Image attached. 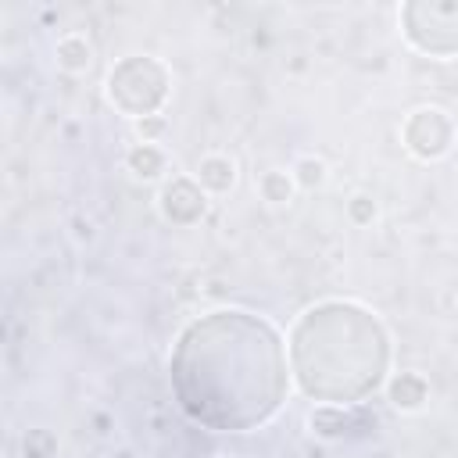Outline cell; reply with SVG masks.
I'll return each mask as SVG.
<instances>
[{
  "mask_svg": "<svg viewBox=\"0 0 458 458\" xmlns=\"http://www.w3.org/2000/svg\"><path fill=\"white\" fill-rule=\"evenodd\" d=\"M168 372L179 408L218 433L268 422L290 394V365L276 326L240 308L193 318L172 347Z\"/></svg>",
  "mask_w": 458,
  "mask_h": 458,
  "instance_id": "obj_1",
  "label": "cell"
},
{
  "mask_svg": "<svg viewBox=\"0 0 458 458\" xmlns=\"http://www.w3.org/2000/svg\"><path fill=\"white\" fill-rule=\"evenodd\" d=\"M290 372L318 404H365L390 372V333L354 301H318L290 326Z\"/></svg>",
  "mask_w": 458,
  "mask_h": 458,
  "instance_id": "obj_2",
  "label": "cell"
},
{
  "mask_svg": "<svg viewBox=\"0 0 458 458\" xmlns=\"http://www.w3.org/2000/svg\"><path fill=\"white\" fill-rule=\"evenodd\" d=\"M172 93V72L150 54H129L107 72V100L132 122L161 114Z\"/></svg>",
  "mask_w": 458,
  "mask_h": 458,
  "instance_id": "obj_3",
  "label": "cell"
},
{
  "mask_svg": "<svg viewBox=\"0 0 458 458\" xmlns=\"http://www.w3.org/2000/svg\"><path fill=\"white\" fill-rule=\"evenodd\" d=\"M404 39L429 57L458 54V0H408L401 4Z\"/></svg>",
  "mask_w": 458,
  "mask_h": 458,
  "instance_id": "obj_4",
  "label": "cell"
},
{
  "mask_svg": "<svg viewBox=\"0 0 458 458\" xmlns=\"http://www.w3.org/2000/svg\"><path fill=\"white\" fill-rule=\"evenodd\" d=\"M401 143L419 161H440L454 143V122L444 107H419L404 118Z\"/></svg>",
  "mask_w": 458,
  "mask_h": 458,
  "instance_id": "obj_5",
  "label": "cell"
},
{
  "mask_svg": "<svg viewBox=\"0 0 458 458\" xmlns=\"http://www.w3.org/2000/svg\"><path fill=\"white\" fill-rule=\"evenodd\" d=\"M157 211L172 225H197L208 211V193L190 175H172L157 193Z\"/></svg>",
  "mask_w": 458,
  "mask_h": 458,
  "instance_id": "obj_6",
  "label": "cell"
},
{
  "mask_svg": "<svg viewBox=\"0 0 458 458\" xmlns=\"http://www.w3.org/2000/svg\"><path fill=\"white\" fill-rule=\"evenodd\" d=\"M308 426H311V433L322 437V440H344V437H351L358 426H365V419H361V408H358V404H354V408H344V404H318V408L308 415Z\"/></svg>",
  "mask_w": 458,
  "mask_h": 458,
  "instance_id": "obj_7",
  "label": "cell"
},
{
  "mask_svg": "<svg viewBox=\"0 0 458 458\" xmlns=\"http://www.w3.org/2000/svg\"><path fill=\"white\" fill-rule=\"evenodd\" d=\"M386 401H390L397 411H422L426 401H429V383H426V376H422V372H411V369L394 372V376L386 379Z\"/></svg>",
  "mask_w": 458,
  "mask_h": 458,
  "instance_id": "obj_8",
  "label": "cell"
},
{
  "mask_svg": "<svg viewBox=\"0 0 458 458\" xmlns=\"http://www.w3.org/2000/svg\"><path fill=\"white\" fill-rule=\"evenodd\" d=\"M197 182L204 193H229L236 186V161L229 154H204L197 161Z\"/></svg>",
  "mask_w": 458,
  "mask_h": 458,
  "instance_id": "obj_9",
  "label": "cell"
},
{
  "mask_svg": "<svg viewBox=\"0 0 458 458\" xmlns=\"http://www.w3.org/2000/svg\"><path fill=\"white\" fill-rule=\"evenodd\" d=\"M165 168H168V157H165V150H161L157 143H132V147L125 150V172H129L132 179L154 182V179L165 175Z\"/></svg>",
  "mask_w": 458,
  "mask_h": 458,
  "instance_id": "obj_10",
  "label": "cell"
},
{
  "mask_svg": "<svg viewBox=\"0 0 458 458\" xmlns=\"http://www.w3.org/2000/svg\"><path fill=\"white\" fill-rule=\"evenodd\" d=\"M54 61H57L61 72L79 75V72H86V68L93 64V43H89L86 36H79V32H68V36L57 39V47H54Z\"/></svg>",
  "mask_w": 458,
  "mask_h": 458,
  "instance_id": "obj_11",
  "label": "cell"
},
{
  "mask_svg": "<svg viewBox=\"0 0 458 458\" xmlns=\"http://www.w3.org/2000/svg\"><path fill=\"white\" fill-rule=\"evenodd\" d=\"M293 190H297V182H293V175L283 172V168H268V172L258 175V193H261V200H268V204H290V200H293Z\"/></svg>",
  "mask_w": 458,
  "mask_h": 458,
  "instance_id": "obj_12",
  "label": "cell"
},
{
  "mask_svg": "<svg viewBox=\"0 0 458 458\" xmlns=\"http://www.w3.org/2000/svg\"><path fill=\"white\" fill-rule=\"evenodd\" d=\"M290 175H293V182H297V190H318L322 182H326V161L322 157H315V154H304V157H297L293 161V168H290Z\"/></svg>",
  "mask_w": 458,
  "mask_h": 458,
  "instance_id": "obj_13",
  "label": "cell"
},
{
  "mask_svg": "<svg viewBox=\"0 0 458 458\" xmlns=\"http://www.w3.org/2000/svg\"><path fill=\"white\" fill-rule=\"evenodd\" d=\"M21 454H25V458H54V454H57V437H54L50 429L36 426V429L25 433V440H21Z\"/></svg>",
  "mask_w": 458,
  "mask_h": 458,
  "instance_id": "obj_14",
  "label": "cell"
},
{
  "mask_svg": "<svg viewBox=\"0 0 458 458\" xmlns=\"http://www.w3.org/2000/svg\"><path fill=\"white\" fill-rule=\"evenodd\" d=\"M347 218H351L354 225H372V222H376V200H372L369 193H354V197L347 200Z\"/></svg>",
  "mask_w": 458,
  "mask_h": 458,
  "instance_id": "obj_15",
  "label": "cell"
},
{
  "mask_svg": "<svg viewBox=\"0 0 458 458\" xmlns=\"http://www.w3.org/2000/svg\"><path fill=\"white\" fill-rule=\"evenodd\" d=\"M132 129H136L140 143H154L157 136H165V132H168V118H165V114H150V118L132 122Z\"/></svg>",
  "mask_w": 458,
  "mask_h": 458,
  "instance_id": "obj_16",
  "label": "cell"
},
{
  "mask_svg": "<svg viewBox=\"0 0 458 458\" xmlns=\"http://www.w3.org/2000/svg\"><path fill=\"white\" fill-rule=\"evenodd\" d=\"M72 236L79 240V243H89L97 233H93V222L89 218H82V215H72Z\"/></svg>",
  "mask_w": 458,
  "mask_h": 458,
  "instance_id": "obj_17",
  "label": "cell"
},
{
  "mask_svg": "<svg viewBox=\"0 0 458 458\" xmlns=\"http://www.w3.org/2000/svg\"><path fill=\"white\" fill-rule=\"evenodd\" d=\"M93 426H97V433H107V426H111V419H107L104 411H97V415H93Z\"/></svg>",
  "mask_w": 458,
  "mask_h": 458,
  "instance_id": "obj_18",
  "label": "cell"
},
{
  "mask_svg": "<svg viewBox=\"0 0 458 458\" xmlns=\"http://www.w3.org/2000/svg\"><path fill=\"white\" fill-rule=\"evenodd\" d=\"M215 458H240V454H215Z\"/></svg>",
  "mask_w": 458,
  "mask_h": 458,
  "instance_id": "obj_19",
  "label": "cell"
}]
</instances>
